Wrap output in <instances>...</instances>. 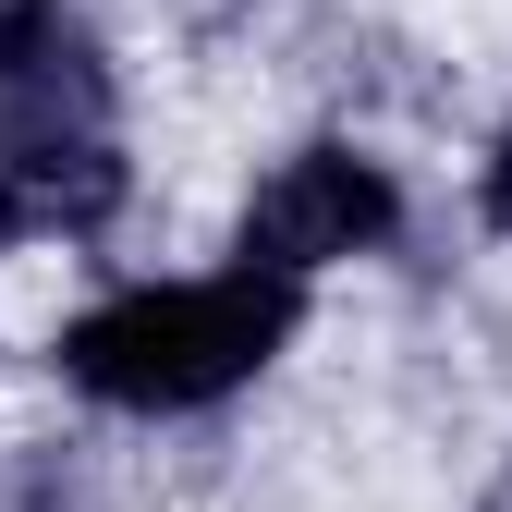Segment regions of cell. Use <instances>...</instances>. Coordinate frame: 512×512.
<instances>
[{"label": "cell", "mask_w": 512, "mask_h": 512, "mask_svg": "<svg viewBox=\"0 0 512 512\" xmlns=\"http://www.w3.org/2000/svg\"><path fill=\"white\" fill-rule=\"evenodd\" d=\"M293 330H305V281L232 256L220 281H135V293H110L86 317H61L49 354L110 415H208L256 366H281Z\"/></svg>", "instance_id": "6da1fadb"}, {"label": "cell", "mask_w": 512, "mask_h": 512, "mask_svg": "<svg viewBox=\"0 0 512 512\" xmlns=\"http://www.w3.org/2000/svg\"><path fill=\"white\" fill-rule=\"evenodd\" d=\"M403 232V183L391 159H366V147H293L269 183L244 196V269H281V281H317V269H342V256H378Z\"/></svg>", "instance_id": "7a4b0ae2"}, {"label": "cell", "mask_w": 512, "mask_h": 512, "mask_svg": "<svg viewBox=\"0 0 512 512\" xmlns=\"http://www.w3.org/2000/svg\"><path fill=\"white\" fill-rule=\"evenodd\" d=\"M135 171L110 135H0V244H74L110 232Z\"/></svg>", "instance_id": "3957f363"}, {"label": "cell", "mask_w": 512, "mask_h": 512, "mask_svg": "<svg viewBox=\"0 0 512 512\" xmlns=\"http://www.w3.org/2000/svg\"><path fill=\"white\" fill-rule=\"evenodd\" d=\"M61 49H74V13H61V0H0V98H25Z\"/></svg>", "instance_id": "277c9868"}, {"label": "cell", "mask_w": 512, "mask_h": 512, "mask_svg": "<svg viewBox=\"0 0 512 512\" xmlns=\"http://www.w3.org/2000/svg\"><path fill=\"white\" fill-rule=\"evenodd\" d=\"M476 208H488V232H512V122H500V147H488V171H476Z\"/></svg>", "instance_id": "5b68a950"}]
</instances>
